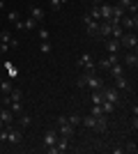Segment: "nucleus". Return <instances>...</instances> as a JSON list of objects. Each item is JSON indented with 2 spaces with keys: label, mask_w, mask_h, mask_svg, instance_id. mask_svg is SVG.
<instances>
[{
  "label": "nucleus",
  "mask_w": 138,
  "mask_h": 154,
  "mask_svg": "<svg viewBox=\"0 0 138 154\" xmlns=\"http://www.w3.org/2000/svg\"><path fill=\"white\" fill-rule=\"evenodd\" d=\"M0 140L19 145V143L23 140V129H12V124H9V127H2L0 129Z\"/></svg>",
  "instance_id": "1"
},
{
  "label": "nucleus",
  "mask_w": 138,
  "mask_h": 154,
  "mask_svg": "<svg viewBox=\"0 0 138 154\" xmlns=\"http://www.w3.org/2000/svg\"><path fill=\"white\" fill-rule=\"evenodd\" d=\"M58 136H62V138H69V140L76 136V127H72V124L67 122V117H65V115H60V117H58Z\"/></svg>",
  "instance_id": "2"
},
{
  "label": "nucleus",
  "mask_w": 138,
  "mask_h": 154,
  "mask_svg": "<svg viewBox=\"0 0 138 154\" xmlns=\"http://www.w3.org/2000/svg\"><path fill=\"white\" fill-rule=\"evenodd\" d=\"M16 39H14V35L9 30H2L0 32V53H7L9 48H16Z\"/></svg>",
  "instance_id": "3"
},
{
  "label": "nucleus",
  "mask_w": 138,
  "mask_h": 154,
  "mask_svg": "<svg viewBox=\"0 0 138 154\" xmlns=\"http://www.w3.org/2000/svg\"><path fill=\"white\" fill-rule=\"evenodd\" d=\"M76 67L83 69V71H87V74H94V69H97L94 62H92V55H90V53H83V55L76 60Z\"/></svg>",
  "instance_id": "4"
},
{
  "label": "nucleus",
  "mask_w": 138,
  "mask_h": 154,
  "mask_svg": "<svg viewBox=\"0 0 138 154\" xmlns=\"http://www.w3.org/2000/svg\"><path fill=\"white\" fill-rule=\"evenodd\" d=\"M120 46H124V48H129V51H136V46H138L136 32H124V35L120 37Z\"/></svg>",
  "instance_id": "5"
},
{
  "label": "nucleus",
  "mask_w": 138,
  "mask_h": 154,
  "mask_svg": "<svg viewBox=\"0 0 138 154\" xmlns=\"http://www.w3.org/2000/svg\"><path fill=\"white\" fill-rule=\"evenodd\" d=\"M83 26H85V32L90 35V37H97V32H99V21H94L90 14H85V16H83Z\"/></svg>",
  "instance_id": "6"
},
{
  "label": "nucleus",
  "mask_w": 138,
  "mask_h": 154,
  "mask_svg": "<svg viewBox=\"0 0 138 154\" xmlns=\"http://www.w3.org/2000/svg\"><path fill=\"white\" fill-rule=\"evenodd\" d=\"M120 26L124 28V32H136V28H138V19H136V14H129V16H122L120 19Z\"/></svg>",
  "instance_id": "7"
},
{
  "label": "nucleus",
  "mask_w": 138,
  "mask_h": 154,
  "mask_svg": "<svg viewBox=\"0 0 138 154\" xmlns=\"http://www.w3.org/2000/svg\"><path fill=\"white\" fill-rule=\"evenodd\" d=\"M97 9H99V21H111V16H113L111 2H101V5H97Z\"/></svg>",
  "instance_id": "8"
},
{
  "label": "nucleus",
  "mask_w": 138,
  "mask_h": 154,
  "mask_svg": "<svg viewBox=\"0 0 138 154\" xmlns=\"http://www.w3.org/2000/svg\"><path fill=\"white\" fill-rule=\"evenodd\" d=\"M85 88H87V90H101V88H104V81H101L99 76H94V74H87Z\"/></svg>",
  "instance_id": "9"
},
{
  "label": "nucleus",
  "mask_w": 138,
  "mask_h": 154,
  "mask_svg": "<svg viewBox=\"0 0 138 154\" xmlns=\"http://www.w3.org/2000/svg\"><path fill=\"white\" fill-rule=\"evenodd\" d=\"M115 62H120V53H108V55H106V58L99 62V67H101L104 71H108Z\"/></svg>",
  "instance_id": "10"
},
{
  "label": "nucleus",
  "mask_w": 138,
  "mask_h": 154,
  "mask_svg": "<svg viewBox=\"0 0 138 154\" xmlns=\"http://www.w3.org/2000/svg\"><path fill=\"white\" fill-rule=\"evenodd\" d=\"M120 90H115V88H101V97H104L106 101H111V103H118L120 101Z\"/></svg>",
  "instance_id": "11"
},
{
  "label": "nucleus",
  "mask_w": 138,
  "mask_h": 154,
  "mask_svg": "<svg viewBox=\"0 0 138 154\" xmlns=\"http://www.w3.org/2000/svg\"><path fill=\"white\" fill-rule=\"evenodd\" d=\"M58 129H48V131H46L44 134V147H53V145H55V143H58Z\"/></svg>",
  "instance_id": "12"
},
{
  "label": "nucleus",
  "mask_w": 138,
  "mask_h": 154,
  "mask_svg": "<svg viewBox=\"0 0 138 154\" xmlns=\"http://www.w3.org/2000/svg\"><path fill=\"white\" fill-rule=\"evenodd\" d=\"M104 44H106V51L108 53H120V39H113V37H108V39H104Z\"/></svg>",
  "instance_id": "13"
},
{
  "label": "nucleus",
  "mask_w": 138,
  "mask_h": 154,
  "mask_svg": "<svg viewBox=\"0 0 138 154\" xmlns=\"http://www.w3.org/2000/svg\"><path fill=\"white\" fill-rule=\"evenodd\" d=\"M30 16H32L35 21H37V23H44V9H41L39 5H30Z\"/></svg>",
  "instance_id": "14"
},
{
  "label": "nucleus",
  "mask_w": 138,
  "mask_h": 154,
  "mask_svg": "<svg viewBox=\"0 0 138 154\" xmlns=\"http://www.w3.org/2000/svg\"><path fill=\"white\" fill-rule=\"evenodd\" d=\"M97 37H101V39H108V37H111V23H108V21H99Z\"/></svg>",
  "instance_id": "15"
},
{
  "label": "nucleus",
  "mask_w": 138,
  "mask_h": 154,
  "mask_svg": "<svg viewBox=\"0 0 138 154\" xmlns=\"http://www.w3.org/2000/svg\"><path fill=\"white\" fill-rule=\"evenodd\" d=\"M115 90H131V83L129 78L122 74V76H115Z\"/></svg>",
  "instance_id": "16"
},
{
  "label": "nucleus",
  "mask_w": 138,
  "mask_h": 154,
  "mask_svg": "<svg viewBox=\"0 0 138 154\" xmlns=\"http://www.w3.org/2000/svg\"><path fill=\"white\" fill-rule=\"evenodd\" d=\"M122 64H124V67H129V69H136V67H138L136 51H129V53H127V55H124V62H122Z\"/></svg>",
  "instance_id": "17"
},
{
  "label": "nucleus",
  "mask_w": 138,
  "mask_h": 154,
  "mask_svg": "<svg viewBox=\"0 0 138 154\" xmlns=\"http://www.w3.org/2000/svg\"><path fill=\"white\" fill-rule=\"evenodd\" d=\"M0 117H2V122H5V127H9V124L14 122V113L9 108H5V106H0Z\"/></svg>",
  "instance_id": "18"
},
{
  "label": "nucleus",
  "mask_w": 138,
  "mask_h": 154,
  "mask_svg": "<svg viewBox=\"0 0 138 154\" xmlns=\"http://www.w3.org/2000/svg\"><path fill=\"white\" fill-rule=\"evenodd\" d=\"M108 74H111L113 78H115V76H122V74H124V64H122V62H115L111 69H108Z\"/></svg>",
  "instance_id": "19"
},
{
  "label": "nucleus",
  "mask_w": 138,
  "mask_h": 154,
  "mask_svg": "<svg viewBox=\"0 0 138 154\" xmlns=\"http://www.w3.org/2000/svg\"><path fill=\"white\" fill-rule=\"evenodd\" d=\"M81 124L94 131V124H97V117H92V115H85V117H81Z\"/></svg>",
  "instance_id": "20"
},
{
  "label": "nucleus",
  "mask_w": 138,
  "mask_h": 154,
  "mask_svg": "<svg viewBox=\"0 0 138 154\" xmlns=\"http://www.w3.org/2000/svg\"><path fill=\"white\" fill-rule=\"evenodd\" d=\"M69 0H51L48 2V7H51V12H60V7H65Z\"/></svg>",
  "instance_id": "21"
},
{
  "label": "nucleus",
  "mask_w": 138,
  "mask_h": 154,
  "mask_svg": "<svg viewBox=\"0 0 138 154\" xmlns=\"http://www.w3.org/2000/svg\"><path fill=\"white\" fill-rule=\"evenodd\" d=\"M12 90H14V83H12V81H0V92H2V94H9Z\"/></svg>",
  "instance_id": "22"
},
{
  "label": "nucleus",
  "mask_w": 138,
  "mask_h": 154,
  "mask_svg": "<svg viewBox=\"0 0 138 154\" xmlns=\"http://www.w3.org/2000/svg\"><path fill=\"white\" fill-rule=\"evenodd\" d=\"M7 21H9V23L21 21V12H19V9H9V12H7Z\"/></svg>",
  "instance_id": "23"
},
{
  "label": "nucleus",
  "mask_w": 138,
  "mask_h": 154,
  "mask_svg": "<svg viewBox=\"0 0 138 154\" xmlns=\"http://www.w3.org/2000/svg\"><path fill=\"white\" fill-rule=\"evenodd\" d=\"M30 122H32V117L26 115V113H21V117H19V127H21V129H28V127H30Z\"/></svg>",
  "instance_id": "24"
},
{
  "label": "nucleus",
  "mask_w": 138,
  "mask_h": 154,
  "mask_svg": "<svg viewBox=\"0 0 138 154\" xmlns=\"http://www.w3.org/2000/svg\"><path fill=\"white\" fill-rule=\"evenodd\" d=\"M106 127H108V124H106V117L101 115V117H97V124H94V131H99V134H104L106 131Z\"/></svg>",
  "instance_id": "25"
},
{
  "label": "nucleus",
  "mask_w": 138,
  "mask_h": 154,
  "mask_svg": "<svg viewBox=\"0 0 138 154\" xmlns=\"http://www.w3.org/2000/svg\"><path fill=\"white\" fill-rule=\"evenodd\" d=\"M9 101H21V97H23V90H19V88H14L12 92H9Z\"/></svg>",
  "instance_id": "26"
},
{
  "label": "nucleus",
  "mask_w": 138,
  "mask_h": 154,
  "mask_svg": "<svg viewBox=\"0 0 138 154\" xmlns=\"http://www.w3.org/2000/svg\"><path fill=\"white\" fill-rule=\"evenodd\" d=\"M99 106H101V110H104V115H106V113H113V110H115V103L106 101V99H104L101 103H99Z\"/></svg>",
  "instance_id": "27"
},
{
  "label": "nucleus",
  "mask_w": 138,
  "mask_h": 154,
  "mask_svg": "<svg viewBox=\"0 0 138 154\" xmlns=\"http://www.w3.org/2000/svg\"><path fill=\"white\" fill-rule=\"evenodd\" d=\"M122 149H124V152H129V154H136V152H138V145H136V140H129Z\"/></svg>",
  "instance_id": "28"
},
{
  "label": "nucleus",
  "mask_w": 138,
  "mask_h": 154,
  "mask_svg": "<svg viewBox=\"0 0 138 154\" xmlns=\"http://www.w3.org/2000/svg\"><path fill=\"white\" fill-rule=\"evenodd\" d=\"M90 115H92V117H101V115H104V110H101V106H99V103H92Z\"/></svg>",
  "instance_id": "29"
},
{
  "label": "nucleus",
  "mask_w": 138,
  "mask_h": 154,
  "mask_svg": "<svg viewBox=\"0 0 138 154\" xmlns=\"http://www.w3.org/2000/svg\"><path fill=\"white\" fill-rule=\"evenodd\" d=\"M67 122L72 124V127H78V124H81V115H78V113H74V115L67 117Z\"/></svg>",
  "instance_id": "30"
},
{
  "label": "nucleus",
  "mask_w": 138,
  "mask_h": 154,
  "mask_svg": "<svg viewBox=\"0 0 138 154\" xmlns=\"http://www.w3.org/2000/svg\"><path fill=\"white\" fill-rule=\"evenodd\" d=\"M92 103H101L104 101V97H101V90H92Z\"/></svg>",
  "instance_id": "31"
},
{
  "label": "nucleus",
  "mask_w": 138,
  "mask_h": 154,
  "mask_svg": "<svg viewBox=\"0 0 138 154\" xmlns=\"http://www.w3.org/2000/svg\"><path fill=\"white\" fill-rule=\"evenodd\" d=\"M39 39H41V42H48V39H51V32L46 30V28H44V26H41V28H39Z\"/></svg>",
  "instance_id": "32"
},
{
  "label": "nucleus",
  "mask_w": 138,
  "mask_h": 154,
  "mask_svg": "<svg viewBox=\"0 0 138 154\" xmlns=\"http://www.w3.org/2000/svg\"><path fill=\"white\" fill-rule=\"evenodd\" d=\"M39 51L44 53V55H48V53H51V42H41V44H39Z\"/></svg>",
  "instance_id": "33"
},
{
  "label": "nucleus",
  "mask_w": 138,
  "mask_h": 154,
  "mask_svg": "<svg viewBox=\"0 0 138 154\" xmlns=\"http://www.w3.org/2000/svg\"><path fill=\"white\" fill-rule=\"evenodd\" d=\"M131 2H136V0H118L115 5H120V7H122V9H124V12H127V7L131 5Z\"/></svg>",
  "instance_id": "34"
},
{
  "label": "nucleus",
  "mask_w": 138,
  "mask_h": 154,
  "mask_svg": "<svg viewBox=\"0 0 138 154\" xmlns=\"http://www.w3.org/2000/svg\"><path fill=\"white\" fill-rule=\"evenodd\" d=\"M2 7H5V0H0V14H2Z\"/></svg>",
  "instance_id": "35"
},
{
  "label": "nucleus",
  "mask_w": 138,
  "mask_h": 154,
  "mask_svg": "<svg viewBox=\"0 0 138 154\" xmlns=\"http://www.w3.org/2000/svg\"><path fill=\"white\" fill-rule=\"evenodd\" d=\"M92 2H94V5H101V2H106V0H92Z\"/></svg>",
  "instance_id": "36"
},
{
  "label": "nucleus",
  "mask_w": 138,
  "mask_h": 154,
  "mask_svg": "<svg viewBox=\"0 0 138 154\" xmlns=\"http://www.w3.org/2000/svg\"><path fill=\"white\" fill-rule=\"evenodd\" d=\"M2 127H5V122H2V117H0V129H2Z\"/></svg>",
  "instance_id": "37"
},
{
  "label": "nucleus",
  "mask_w": 138,
  "mask_h": 154,
  "mask_svg": "<svg viewBox=\"0 0 138 154\" xmlns=\"http://www.w3.org/2000/svg\"><path fill=\"white\" fill-rule=\"evenodd\" d=\"M0 106H2V103H0Z\"/></svg>",
  "instance_id": "38"
}]
</instances>
